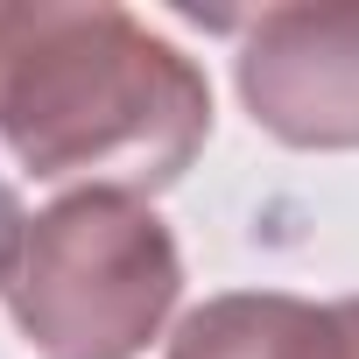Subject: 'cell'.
I'll list each match as a JSON object with an SVG mask.
<instances>
[{"label": "cell", "instance_id": "1", "mask_svg": "<svg viewBox=\"0 0 359 359\" xmlns=\"http://www.w3.org/2000/svg\"><path fill=\"white\" fill-rule=\"evenodd\" d=\"M212 134L205 71L113 0H0V141L50 184L155 198Z\"/></svg>", "mask_w": 359, "mask_h": 359}, {"label": "cell", "instance_id": "2", "mask_svg": "<svg viewBox=\"0 0 359 359\" xmlns=\"http://www.w3.org/2000/svg\"><path fill=\"white\" fill-rule=\"evenodd\" d=\"M0 296L36 359H141L184 296V254L141 198L71 191L29 219Z\"/></svg>", "mask_w": 359, "mask_h": 359}, {"label": "cell", "instance_id": "3", "mask_svg": "<svg viewBox=\"0 0 359 359\" xmlns=\"http://www.w3.org/2000/svg\"><path fill=\"white\" fill-rule=\"evenodd\" d=\"M254 127L289 148H359V0L261 8L233 57Z\"/></svg>", "mask_w": 359, "mask_h": 359}, {"label": "cell", "instance_id": "4", "mask_svg": "<svg viewBox=\"0 0 359 359\" xmlns=\"http://www.w3.org/2000/svg\"><path fill=\"white\" fill-rule=\"evenodd\" d=\"M169 359H359V296L303 303L282 289L212 296L169 338Z\"/></svg>", "mask_w": 359, "mask_h": 359}, {"label": "cell", "instance_id": "5", "mask_svg": "<svg viewBox=\"0 0 359 359\" xmlns=\"http://www.w3.org/2000/svg\"><path fill=\"white\" fill-rule=\"evenodd\" d=\"M22 233H29V219H22V198L0 184V282H8V268H15V254H22Z\"/></svg>", "mask_w": 359, "mask_h": 359}]
</instances>
